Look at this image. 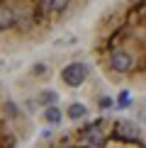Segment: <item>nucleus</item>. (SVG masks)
Wrapping results in <instances>:
<instances>
[{
	"instance_id": "f257e3e1",
	"label": "nucleus",
	"mask_w": 146,
	"mask_h": 148,
	"mask_svg": "<svg viewBox=\"0 0 146 148\" xmlns=\"http://www.w3.org/2000/svg\"><path fill=\"white\" fill-rule=\"evenodd\" d=\"M90 56L107 83L146 92V0H114L97 15Z\"/></svg>"
},
{
	"instance_id": "f03ea898",
	"label": "nucleus",
	"mask_w": 146,
	"mask_h": 148,
	"mask_svg": "<svg viewBox=\"0 0 146 148\" xmlns=\"http://www.w3.org/2000/svg\"><path fill=\"white\" fill-rule=\"evenodd\" d=\"M90 0H0V36L5 53L44 44L85 12Z\"/></svg>"
},
{
	"instance_id": "7ed1b4c3",
	"label": "nucleus",
	"mask_w": 146,
	"mask_h": 148,
	"mask_svg": "<svg viewBox=\"0 0 146 148\" xmlns=\"http://www.w3.org/2000/svg\"><path fill=\"white\" fill-rule=\"evenodd\" d=\"M32 148H102L100 138V119L93 121H81V124L66 129V131L51 134L41 138Z\"/></svg>"
},
{
	"instance_id": "20e7f679",
	"label": "nucleus",
	"mask_w": 146,
	"mask_h": 148,
	"mask_svg": "<svg viewBox=\"0 0 146 148\" xmlns=\"http://www.w3.org/2000/svg\"><path fill=\"white\" fill-rule=\"evenodd\" d=\"M85 78H88V68H85L83 63H71L68 68L63 71V80H66V85H71V88H78Z\"/></svg>"
},
{
	"instance_id": "39448f33",
	"label": "nucleus",
	"mask_w": 146,
	"mask_h": 148,
	"mask_svg": "<svg viewBox=\"0 0 146 148\" xmlns=\"http://www.w3.org/2000/svg\"><path fill=\"white\" fill-rule=\"evenodd\" d=\"M83 114H85V107H81V104H76V107L68 109V116H71V119H81Z\"/></svg>"
}]
</instances>
